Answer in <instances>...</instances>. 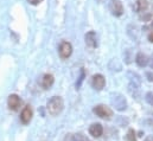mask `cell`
<instances>
[{"mask_svg": "<svg viewBox=\"0 0 153 141\" xmlns=\"http://www.w3.org/2000/svg\"><path fill=\"white\" fill-rule=\"evenodd\" d=\"M46 108H48V111H49L50 115H52V116L59 115V114L62 113L63 108H64L63 99L59 97V96H53V97H51V99L49 100V102H48Z\"/></svg>", "mask_w": 153, "mask_h": 141, "instance_id": "6da1fadb", "label": "cell"}, {"mask_svg": "<svg viewBox=\"0 0 153 141\" xmlns=\"http://www.w3.org/2000/svg\"><path fill=\"white\" fill-rule=\"evenodd\" d=\"M111 102H112L113 107H114L116 110H119V111H123L127 108V101H126V99L121 94H119V93H113L111 95Z\"/></svg>", "mask_w": 153, "mask_h": 141, "instance_id": "7a4b0ae2", "label": "cell"}, {"mask_svg": "<svg viewBox=\"0 0 153 141\" xmlns=\"http://www.w3.org/2000/svg\"><path fill=\"white\" fill-rule=\"evenodd\" d=\"M94 114L101 119H111L113 116V111L111 108H108L105 105H99V106H95L93 109Z\"/></svg>", "mask_w": 153, "mask_h": 141, "instance_id": "3957f363", "label": "cell"}, {"mask_svg": "<svg viewBox=\"0 0 153 141\" xmlns=\"http://www.w3.org/2000/svg\"><path fill=\"white\" fill-rule=\"evenodd\" d=\"M73 53V45L69 42H62L59 45V56L62 59H67Z\"/></svg>", "mask_w": 153, "mask_h": 141, "instance_id": "277c9868", "label": "cell"}, {"mask_svg": "<svg viewBox=\"0 0 153 141\" xmlns=\"http://www.w3.org/2000/svg\"><path fill=\"white\" fill-rule=\"evenodd\" d=\"M109 10L112 12V14L115 17H120L123 13V6L122 2L120 0H111L109 2Z\"/></svg>", "mask_w": 153, "mask_h": 141, "instance_id": "5b68a950", "label": "cell"}, {"mask_svg": "<svg viewBox=\"0 0 153 141\" xmlns=\"http://www.w3.org/2000/svg\"><path fill=\"white\" fill-rule=\"evenodd\" d=\"M7 106L10 110H13V111H17L20 106H22V100L18 95L16 94H12L8 96V100H7Z\"/></svg>", "mask_w": 153, "mask_h": 141, "instance_id": "8992f818", "label": "cell"}, {"mask_svg": "<svg viewBox=\"0 0 153 141\" xmlns=\"http://www.w3.org/2000/svg\"><path fill=\"white\" fill-rule=\"evenodd\" d=\"M91 85L95 90H102L106 85V78L101 75V73H96L93 76L91 79Z\"/></svg>", "mask_w": 153, "mask_h": 141, "instance_id": "52a82bcc", "label": "cell"}, {"mask_svg": "<svg viewBox=\"0 0 153 141\" xmlns=\"http://www.w3.org/2000/svg\"><path fill=\"white\" fill-rule=\"evenodd\" d=\"M32 115H33V111H32V108L31 106H25L24 109L22 110V114H20V120L24 125H27L30 123V121L32 120Z\"/></svg>", "mask_w": 153, "mask_h": 141, "instance_id": "ba28073f", "label": "cell"}, {"mask_svg": "<svg viewBox=\"0 0 153 141\" xmlns=\"http://www.w3.org/2000/svg\"><path fill=\"white\" fill-rule=\"evenodd\" d=\"M53 82H55L53 76L51 73H45L40 79V85L43 87V89H50L52 87Z\"/></svg>", "mask_w": 153, "mask_h": 141, "instance_id": "9c48e42d", "label": "cell"}, {"mask_svg": "<svg viewBox=\"0 0 153 141\" xmlns=\"http://www.w3.org/2000/svg\"><path fill=\"white\" fill-rule=\"evenodd\" d=\"M103 133V127L101 123H93L89 127V134L94 138H100Z\"/></svg>", "mask_w": 153, "mask_h": 141, "instance_id": "30bf717a", "label": "cell"}, {"mask_svg": "<svg viewBox=\"0 0 153 141\" xmlns=\"http://www.w3.org/2000/svg\"><path fill=\"white\" fill-rule=\"evenodd\" d=\"M84 39H85V44L89 47H96L97 46V36L94 31L88 32L84 37Z\"/></svg>", "mask_w": 153, "mask_h": 141, "instance_id": "8fae6325", "label": "cell"}, {"mask_svg": "<svg viewBox=\"0 0 153 141\" xmlns=\"http://www.w3.org/2000/svg\"><path fill=\"white\" fill-rule=\"evenodd\" d=\"M149 57L145 55V53H143V52H139L138 55H137V57H135V62H137V64L139 65V67H146L147 64H149Z\"/></svg>", "mask_w": 153, "mask_h": 141, "instance_id": "7c38bea8", "label": "cell"}, {"mask_svg": "<svg viewBox=\"0 0 153 141\" xmlns=\"http://www.w3.org/2000/svg\"><path fill=\"white\" fill-rule=\"evenodd\" d=\"M137 1H138V2H137V10H138V11H144V10L147 8L149 4H147L146 0H137Z\"/></svg>", "mask_w": 153, "mask_h": 141, "instance_id": "4fadbf2b", "label": "cell"}, {"mask_svg": "<svg viewBox=\"0 0 153 141\" xmlns=\"http://www.w3.org/2000/svg\"><path fill=\"white\" fill-rule=\"evenodd\" d=\"M73 141H91V140H89L85 135L78 133V134H75V135L73 137Z\"/></svg>", "mask_w": 153, "mask_h": 141, "instance_id": "5bb4252c", "label": "cell"}, {"mask_svg": "<svg viewBox=\"0 0 153 141\" xmlns=\"http://www.w3.org/2000/svg\"><path fill=\"white\" fill-rule=\"evenodd\" d=\"M127 140L128 141H137L135 139V132L133 129H129L127 133Z\"/></svg>", "mask_w": 153, "mask_h": 141, "instance_id": "9a60e30c", "label": "cell"}, {"mask_svg": "<svg viewBox=\"0 0 153 141\" xmlns=\"http://www.w3.org/2000/svg\"><path fill=\"white\" fill-rule=\"evenodd\" d=\"M145 100H146V102L149 105H151L153 107V93H147L145 95Z\"/></svg>", "mask_w": 153, "mask_h": 141, "instance_id": "2e32d148", "label": "cell"}, {"mask_svg": "<svg viewBox=\"0 0 153 141\" xmlns=\"http://www.w3.org/2000/svg\"><path fill=\"white\" fill-rule=\"evenodd\" d=\"M84 76H85V72L82 69V70H81V77H79V79H78V82H77V84H76L77 89L81 87V84H82V82H83V79H84Z\"/></svg>", "mask_w": 153, "mask_h": 141, "instance_id": "e0dca14e", "label": "cell"}, {"mask_svg": "<svg viewBox=\"0 0 153 141\" xmlns=\"http://www.w3.org/2000/svg\"><path fill=\"white\" fill-rule=\"evenodd\" d=\"M146 77H147V79H149L150 82H153V72L147 71V72H146Z\"/></svg>", "mask_w": 153, "mask_h": 141, "instance_id": "ac0fdd59", "label": "cell"}, {"mask_svg": "<svg viewBox=\"0 0 153 141\" xmlns=\"http://www.w3.org/2000/svg\"><path fill=\"white\" fill-rule=\"evenodd\" d=\"M27 1H29L31 5H38V4H40L43 0H27Z\"/></svg>", "mask_w": 153, "mask_h": 141, "instance_id": "d6986e66", "label": "cell"}, {"mask_svg": "<svg viewBox=\"0 0 153 141\" xmlns=\"http://www.w3.org/2000/svg\"><path fill=\"white\" fill-rule=\"evenodd\" d=\"M145 141H153V137L152 135H149V137L145 139Z\"/></svg>", "mask_w": 153, "mask_h": 141, "instance_id": "ffe728a7", "label": "cell"}, {"mask_svg": "<svg viewBox=\"0 0 153 141\" xmlns=\"http://www.w3.org/2000/svg\"><path fill=\"white\" fill-rule=\"evenodd\" d=\"M149 40H150V42H152V43H153V33H151V35L149 36Z\"/></svg>", "mask_w": 153, "mask_h": 141, "instance_id": "44dd1931", "label": "cell"}, {"mask_svg": "<svg viewBox=\"0 0 153 141\" xmlns=\"http://www.w3.org/2000/svg\"><path fill=\"white\" fill-rule=\"evenodd\" d=\"M151 68L153 69V57H152V59H151Z\"/></svg>", "mask_w": 153, "mask_h": 141, "instance_id": "7402d4cb", "label": "cell"}]
</instances>
